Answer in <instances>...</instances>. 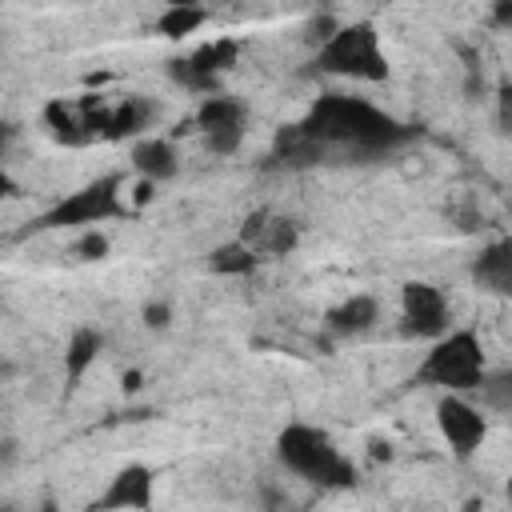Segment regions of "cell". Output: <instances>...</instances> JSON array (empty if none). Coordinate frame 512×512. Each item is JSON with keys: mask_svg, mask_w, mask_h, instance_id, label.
<instances>
[{"mask_svg": "<svg viewBox=\"0 0 512 512\" xmlns=\"http://www.w3.org/2000/svg\"><path fill=\"white\" fill-rule=\"evenodd\" d=\"M296 124L320 148H348L356 156H380V152H392L412 140L408 124H400L384 108H376L360 96H344V92L320 96Z\"/></svg>", "mask_w": 512, "mask_h": 512, "instance_id": "6da1fadb", "label": "cell"}, {"mask_svg": "<svg viewBox=\"0 0 512 512\" xmlns=\"http://www.w3.org/2000/svg\"><path fill=\"white\" fill-rule=\"evenodd\" d=\"M276 456L288 472L316 488H352L360 480L356 464L336 448V440L312 424H288L276 436Z\"/></svg>", "mask_w": 512, "mask_h": 512, "instance_id": "7a4b0ae2", "label": "cell"}, {"mask_svg": "<svg viewBox=\"0 0 512 512\" xmlns=\"http://www.w3.org/2000/svg\"><path fill=\"white\" fill-rule=\"evenodd\" d=\"M484 372H488V364H484L480 336L472 328H456V332L436 336V344L428 348V356L420 360L412 380L424 384V388H440V392L464 396V392H476Z\"/></svg>", "mask_w": 512, "mask_h": 512, "instance_id": "3957f363", "label": "cell"}, {"mask_svg": "<svg viewBox=\"0 0 512 512\" xmlns=\"http://www.w3.org/2000/svg\"><path fill=\"white\" fill-rule=\"evenodd\" d=\"M316 68L328 76H348V80H384L388 76V60L380 48V32L372 20H352L340 24L320 48H316Z\"/></svg>", "mask_w": 512, "mask_h": 512, "instance_id": "277c9868", "label": "cell"}, {"mask_svg": "<svg viewBox=\"0 0 512 512\" xmlns=\"http://www.w3.org/2000/svg\"><path fill=\"white\" fill-rule=\"evenodd\" d=\"M128 212H132V204L124 200V176L120 172H108V176H96L84 188L68 192L32 228H96L100 220L128 216Z\"/></svg>", "mask_w": 512, "mask_h": 512, "instance_id": "5b68a950", "label": "cell"}, {"mask_svg": "<svg viewBox=\"0 0 512 512\" xmlns=\"http://www.w3.org/2000/svg\"><path fill=\"white\" fill-rule=\"evenodd\" d=\"M204 148L212 156H232L240 144H244V132H248V108L236 100V96H224V92H212L200 100L196 116H192Z\"/></svg>", "mask_w": 512, "mask_h": 512, "instance_id": "8992f818", "label": "cell"}, {"mask_svg": "<svg viewBox=\"0 0 512 512\" xmlns=\"http://www.w3.org/2000/svg\"><path fill=\"white\" fill-rule=\"evenodd\" d=\"M240 56V44L232 36H220V40H208L200 48H192L188 56H176L168 60V76L180 84V88H192V92H220V76L236 64Z\"/></svg>", "mask_w": 512, "mask_h": 512, "instance_id": "52a82bcc", "label": "cell"}, {"mask_svg": "<svg viewBox=\"0 0 512 512\" xmlns=\"http://www.w3.org/2000/svg\"><path fill=\"white\" fill-rule=\"evenodd\" d=\"M436 424H440L448 448H452L460 460H468V456L484 444V436H488V416H484V408H476L468 396H452V392H444V396L436 400Z\"/></svg>", "mask_w": 512, "mask_h": 512, "instance_id": "ba28073f", "label": "cell"}, {"mask_svg": "<svg viewBox=\"0 0 512 512\" xmlns=\"http://www.w3.org/2000/svg\"><path fill=\"white\" fill-rule=\"evenodd\" d=\"M400 312L404 336H444L448 332V296L428 280H408L400 288Z\"/></svg>", "mask_w": 512, "mask_h": 512, "instance_id": "9c48e42d", "label": "cell"}, {"mask_svg": "<svg viewBox=\"0 0 512 512\" xmlns=\"http://www.w3.org/2000/svg\"><path fill=\"white\" fill-rule=\"evenodd\" d=\"M152 488H156V476L148 464H124L108 480V488L88 504V512H148Z\"/></svg>", "mask_w": 512, "mask_h": 512, "instance_id": "30bf717a", "label": "cell"}, {"mask_svg": "<svg viewBox=\"0 0 512 512\" xmlns=\"http://www.w3.org/2000/svg\"><path fill=\"white\" fill-rule=\"evenodd\" d=\"M236 240L244 248H252L256 256H288L300 240V228H296V220L276 216L272 208H256V212L244 216V228H240Z\"/></svg>", "mask_w": 512, "mask_h": 512, "instance_id": "8fae6325", "label": "cell"}, {"mask_svg": "<svg viewBox=\"0 0 512 512\" xmlns=\"http://www.w3.org/2000/svg\"><path fill=\"white\" fill-rule=\"evenodd\" d=\"M132 168H136L144 180H152V184L172 180V176L180 172L176 144L164 140V136H144V140H136V144H132Z\"/></svg>", "mask_w": 512, "mask_h": 512, "instance_id": "7c38bea8", "label": "cell"}, {"mask_svg": "<svg viewBox=\"0 0 512 512\" xmlns=\"http://www.w3.org/2000/svg\"><path fill=\"white\" fill-rule=\"evenodd\" d=\"M472 276H476V284H480V288H488V292L504 296V292L512 288V240H508V236H500V240L484 244V248H480V256L472 260Z\"/></svg>", "mask_w": 512, "mask_h": 512, "instance_id": "4fadbf2b", "label": "cell"}, {"mask_svg": "<svg viewBox=\"0 0 512 512\" xmlns=\"http://www.w3.org/2000/svg\"><path fill=\"white\" fill-rule=\"evenodd\" d=\"M320 156H324V148L312 136H304L300 124H284L268 152V160L276 168H312V164H320Z\"/></svg>", "mask_w": 512, "mask_h": 512, "instance_id": "5bb4252c", "label": "cell"}, {"mask_svg": "<svg viewBox=\"0 0 512 512\" xmlns=\"http://www.w3.org/2000/svg\"><path fill=\"white\" fill-rule=\"evenodd\" d=\"M156 100L152 96H124L120 104L108 108V124H104V136L108 140H120V136H140L144 128H152L156 120Z\"/></svg>", "mask_w": 512, "mask_h": 512, "instance_id": "9a60e30c", "label": "cell"}, {"mask_svg": "<svg viewBox=\"0 0 512 512\" xmlns=\"http://www.w3.org/2000/svg\"><path fill=\"white\" fill-rule=\"evenodd\" d=\"M376 320H380V304H376V296H364V292L348 296L344 304L328 308V316H324L328 332H336V336H360V332H368Z\"/></svg>", "mask_w": 512, "mask_h": 512, "instance_id": "2e32d148", "label": "cell"}, {"mask_svg": "<svg viewBox=\"0 0 512 512\" xmlns=\"http://www.w3.org/2000/svg\"><path fill=\"white\" fill-rule=\"evenodd\" d=\"M44 124L52 128L56 140H64V144H72V148H80V144L92 140V132L84 128L80 104H76V100H64V96H56V100L44 104Z\"/></svg>", "mask_w": 512, "mask_h": 512, "instance_id": "e0dca14e", "label": "cell"}, {"mask_svg": "<svg viewBox=\"0 0 512 512\" xmlns=\"http://www.w3.org/2000/svg\"><path fill=\"white\" fill-rule=\"evenodd\" d=\"M100 348H104V336H100L92 324L76 328V332L68 336V348H64V380H68V384H80L84 372L96 364Z\"/></svg>", "mask_w": 512, "mask_h": 512, "instance_id": "ac0fdd59", "label": "cell"}, {"mask_svg": "<svg viewBox=\"0 0 512 512\" xmlns=\"http://www.w3.org/2000/svg\"><path fill=\"white\" fill-rule=\"evenodd\" d=\"M204 20H208V8H200V4H172V8H164V12H160L156 32H160V36H168V40H184V36L200 32V28H204Z\"/></svg>", "mask_w": 512, "mask_h": 512, "instance_id": "d6986e66", "label": "cell"}, {"mask_svg": "<svg viewBox=\"0 0 512 512\" xmlns=\"http://www.w3.org/2000/svg\"><path fill=\"white\" fill-rule=\"evenodd\" d=\"M256 252L252 248H244L240 240H232V244H220L212 256H208V268L212 272H220V276H248V272H256Z\"/></svg>", "mask_w": 512, "mask_h": 512, "instance_id": "ffe728a7", "label": "cell"}, {"mask_svg": "<svg viewBox=\"0 0 512 512\" xmlns=\"http://www.w3.org/2000/svg\"><path fill=\"white\" fill-rule=\"evenodd\" d=\"M484 408L492 412H508L512 408V372H484V380L476 384Z\"/></svg>", "mask_w": 512, "mask_h": 512, "instance_id": "44dd1931", "label": "cell"}, {"mask_svg": "<svg viewBox=\"0 0 512 512\" xmlns=\"http://www.w3.org/2000/svg\"><path fill=\"white\" fill-rule=\"evenodd\" d=\"M72 252H76L80 260H104V256H108V236H104L100 228H88V232L72 244Z\"/></svg>", "mask_w": 512, "mask_h": 512, "instance_id": "7402d4cb", "label": "cell"}, {"mask_svg": "<svg viewBox=\"0 0 512 512\" xmlns=\"http://www.w3.org/2000/svg\"><path fill=\"white\" fill-rule=\"evenodd\" d=\"M144 324H148V328H168V324H172V308H168L164 300L144 304Z\"/></svg>", "mask_w": 512, "mask_h": 512, "instance_id": "603a6c76", "label": "cell"}, {"mask_svg": "<svg viewBox=\"0 0 512 512\" xmlns=\"http://www.w3.org/2000/svg\"><path fill=\"white\" fill-rule=\"evenodd\" d=\"M152 196H156V184H152V180H140V184L132 188V204H148Z\"/></svg>", "mask_w": 512, "mask_h": 512, "instance_id": "cb8c5ba5", "label": "cell"}, {"mask_svg": "<svg viewBox=\"0 0 512 512\" xmlns=\"http://www.w3.org/2000/svg\"><path fill=\"white\" fill-rule=\"evenodd\" d=\"M16 456H20L16 440H0V468H12V464H16Z\"/></svg>", "mask_w": 512, "mask_h": 512, "instance_id": "d4e9b609", "label": "cell"}, {"mask_svg": "<svg viewBox=\"0 0 512 512\" xmlns=\"http://www.w3.org/2000/svg\"><path fill=\"white\" fill-rule=\"evenodd\" d=\"M16 192H20V188H16V180H12V176H8V168L0 164V200H8V196H16Z\"/></svg>", "mask_w": 512, "mask_h": 512, "instance_id": "484cf974", "label": "cell"}, {"mask_svg": "<svg viewBox=\"0 0 512 512\" xmlns=\"http://www.w3.org/2000/svg\"><path fill=\"white\" fill-rule=\"evenodd\" d=\"M16 140V124H8V120H0V156H4V148Z\"/></svg>", "mask_w": 512, "mask_h": 512, "instance_id": "4316f807", "label": "cell"}, {"mask_svg": "<svg viewBox=\"0 0 512 512\" xmlns=\"http://www.w3.org/2000/svg\"><path fill=\"white\" fill-rule=\"evenodd\" d=\"M140 380H144V376H140L136 368H132V372H124V392H136V388H140Z\"/></svg>", "mask_w": 512, "mask_h": 512, "instance_id": "83f0119b", "label": "cell"}, {"mask_svg": "<svg viewBox=\"0 0 512 512\" xmlns=\"http://www.w3.org/2000/svg\"><path fill=\"white\" fill-rule=\"evenodd\" d=\"M492 16H496V24H512V4H500Z\"/></svg>", "mask_w": 512, "mask_h": 512, "instance_id": "f1b7e54d", "label": "cell"}, {"mask_svg": "<svg viewBox=\"0 0 512 512\" xmlns=\"http://www.w3.org/2000/svg\"><path fill=\"white\" fill-rule=\"evenodd\" d=\"M40 512H60V508H56V504H44V508H40Z\"/></svg>", "mask_w": 512, "mask_h": 512, "instance_id": "f546056e", "label": "cell"}, {"mask_svg": "<svg viewBox=\"0 0 512 512\" xmlns=\"http://www.w3.org/2000/svg\"><path fill=\"white\" fill-rule=\"evenodd\" d=\"M0 512H8V508H0Z\"/></svg>", "mask_w": 512, "mask_h": 512, "instance_id": "4dcf8cb0", "label": "cell"}]
</instances>
